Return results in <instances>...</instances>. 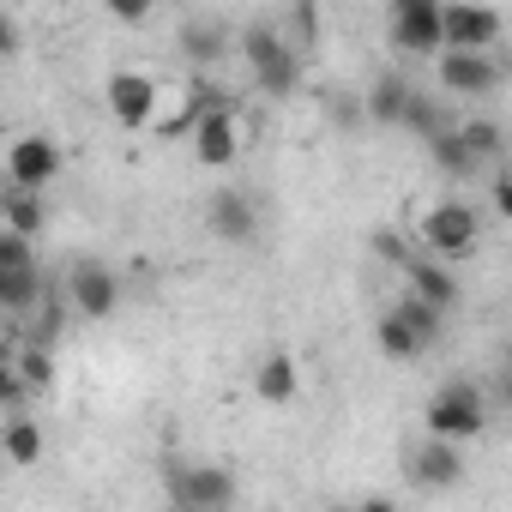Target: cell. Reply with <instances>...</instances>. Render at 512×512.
I'll return each instance as SVG.
<instances>
[{"label": "cell", "instance_id": "1", "mask_svg": "<svg viewBox=\"0 0 512 512\" xmlns=\"http://www.w3.org/2000/svg\"><path fill=\"white\" fill-rule=\"evenodd\" d=\"M235 55L253 79V91L260 97H296L302 91V55L272 31V19H253L235 31Z\"/></svg>", "mask_w": 512, "mask_h": 512}, {"label": "cell", "instance_id": "2", "mask_svg": "<svg viewBox=\"0 0 512 512\" xmlns=\"http://www.w3.org/2000/svg\"><path fill=\"white\" fill-rule=\"evenodd\" d=\"M410 241H416L422 260H440V266L476 260V247H482V211L470 199H434L416 217V235Z\"/></svg>", "mask_w": 512, "mask_h": 512}, {"label": "cell", "instance_id": "3", "mask_svg": "<svg viewBox=\"0 0 512 512\" xmlns=\"http://www.w3.org/2000/svg\"><path fill=\"white\" fill-rule=\"evenodd\" d=\"M488 392L476 386V380H446L434 398H428V410H422V428H428V440H446V446H470L476 434H488Z\"/></svg>", "mask_w": 512, "mask_h": 512}, {"label": "cell", "instance_id": "4", "mask_svg": "<svg viewBox=\"0 0 512 512\" xmlns=\"http://www.w3.org/2000/svg\"><path fill=\"white\" fill-rule=\"evenodd\" d=\"M61 169H67V157H61V145L49 133H13L7 151H0V175H7V187H19V193H49L61 181Z\"/></svg>", "mask_w": 512, "mask_h": 512}, {"label": "cell", "instance_id": "5", "mask_svg": "<svg viewBox=\"0 0 512 512\" xmlns=\"http://www.w3.org/2000/svg\"><path fill=\"white\" fill-rule=\"evenodd\" d=\"M500 37H506V13L500 7H482V0H452V7H440V49L494 55Z\"/></svg>", "mask_w": 512, "mask_h": 512}, {"label": "cell", "instance_id": "6", "mask_svg": "<svg viewBox=\"0 0 512 512\" xmlns=\"http://www.w3.org/2000/svg\"><path fill=\"white\" fill-rule=\"evenodd\" d=\"M61 302H67V314H79V320H115V308L127 302V284H121V272H115L109 260H79V266L67 272Z\"/></svg>", "mask_w": 512, "mask_h": 512}, {"label": "cell", "instance_id": "7", "mask_svg": "<svg viewBox=\"0 0 512 512\" xmlns=\"http://www.w3.org/2000/svg\"><path fill=\"white\" fill-rule=\"evenodd\" d=\"M434 85H440V97L488 103V97L506 85V67H500L494 55H458V49H440V55H434Z\"/></svg>", "mask_w": 512, "mask_h": 512}, {"label": "cell", "instance_id": "8", "mask_svg": "<svg viewBox=\"0 0 512 512\" xmlns=\"http://www.w3.org/2000/svg\"><path fill=\"white\" fill-rule=\"evenodd\" d=\"M169 506L187 512H229L235 506V476L223 464H169Z\"/></svg>", "mask_w": 512, "mask_h": 512}, {"label": "cell", "instance_id": "9", "mask_svg": "<svg viewBox=\"0 0 512 512\" xmlns=\"http://www.w3.org/2000/svg\"><path fill=\"white\" fill-rule=\"evenodd\" d=\"M386 37L398 55L434 61L440 55V0H392L386 7Z\"/></svg>", "mask_w": 512, "mask_h": 512}, {"label": "cell", "instance_id": "10", "mask_svg": "<svg viewBox=\"0 0 512 512\" xmlns=\"http://www.w3.org/2000/svg\"><path fill=\"white\" fill-rule=\"evenodd\" d=\"M157 91H163V85H157L145 67H115V73H109V85H103V103H109L115 127H127V133H151Z\"/></svg>", "mask_w": 512, "mask_h": 512}, {"label": "cell", "instance_id": "11", "mask_svg": "<svg viewBox=\"0 0 512 512\" xmlns=\"http://www.w3.org/2000/svg\"><path fill=\"white\" fill-rule=\"evenodd\" d=\"M404 476L416 482V488H428V494H446V488H458L464 476H470V464H464V446H446V440H416L410 452H404Z\"/></svg>", "mask_w": 512, "mask_h": 512}, {"label": "cell", "instance_id": "12", "mask_svg": "<svg viewBox=\"0 0 512 512\" xmlns=\"http://www.w3.org/2000/svg\"><path fill=\"white\" fill-rule=\"evenodd\" d=\"M187 139H193L199 169H229V163L241 157V115H235V103L205 109V115H199V127H193Z\"/></svg>", "mask_w": 512, "mask_h": 512}, {"label": "cell", "instance_id": "13", "mask_svg": "<svg viewBox=\"0 0 512 512\" xmlns=\"http://www.w3.org/2000/svg\"><path fill=\"white\" fill-rule=\"evenodd\" d=\"M205 223H211L217 241H229V247H253V235H260V205H253L247 187H217L211 205H205Z\"/></svg>", "mask_w": 512, "mask_h": 512}, {"label": "cell", "instance_id": "14", "mask_svg": "<svg viewBox=\"0 0 512 512\" xmlns=\"http://www.w3.org/2000/svg\"><path fill=\"white\" fill-rule=\"evenodd\" d=\"M404 296H410V302H422V308H434V314H452L464 290H458V272H452V266L410 253V266H404Z\"/></svg>", "mask_w": 512, "mask_h": 512}, {"label": "cell", "instance_id": "15", "mask_svg": "<svg viewBox=\"0 0 512 512\" xmlns=\"http://www.w3.org/2000/svg\"><path fill=\"white\" fill-rule=\"evenodd\" d=\"M235 49V31L223 25V19H211V13H193V19H181V55L205 73V67H217L223 55Z\"/></svg>", "mask_w": 512, "mask_h": 512}, {"label": "cell", "instance_id": "16", "mask_svg": "<svg viewBox=\"0 0 512 512\" xmlns=\"http://www.w3.org/2000/svg\"><path fill=\"white\" fill-rule=\"evenodd\" d=\"M410 97H416V79H404V73H380V79L362 91V121H374V127H404Z\"/></svg>", "mask_w": 512, "mask_h": 512}, {"label": "cell", "instance_id": "17", "mask_svg": "<svg viewBox=\"0 0 512 512\" xmlns=\"http://www.w3.org/2000/svg\"><path fill=\"white\" fill-rule=\"evenodd\" d=\"M43 302H49V278H43V266L0 272V320H31Z\"/></svg>", "mask_w": 512, "mask_h": 512}, {"label": "cell", "instance_id": "18", "mask_svg": "<svg viewBox=\"0 0 512 512\" xmlns=\"http://www.w3.org/2000/svg\"><path fill=\"white\" fill-rule=\"evenodd\" d=\"M0 229L19 235V241H37L49 229V205L43 193H19V187H0Z\"/></svg>", "mask_w": 512, "mask_h": 512}, {"label": "cell", "instance_id": "19", "mask_svg": "<svg viewBox=\"0 0 512 512\" xmlns=\"http://www.w3.org/2000/svg\"><path fill=\"white\" fill-rule=\"evenodd\" d=\"M452 133H458V145L476 157V169H500V157H506V127H500L494 115H464V121H452Z\"/></svg>", "mask_w": 512, "mask_h": 512}, {"label": "cell", "instance_id": "20", "mask_svg": "<svg viewBox=\"0 0 512 512\" xmlns=\"http://www.w3.org/2000/svg\"><path fill=\"white\" fill-rule=\"evenodd\" d=\"M296 392H302V368H296L290 350H272L260 368H253V398L260 404H290Z\"/></svg>", "mask_w": 512, "mask_h": 512}, {"label": "cell", "instance_id": "21", "mask_svg": "<svg viewBox=\"0 0 512 512\" xmlns=\"http://www.w3.org/2000/svg\"><path fill=\"white\" fill-rule=\"evenodd\" d=\"M0 458H7L13 470H31V464L43 458V428H37V416L13 410L7 422H0Z\"/></svg>", "mask_w": 512, "mask_h": 512}, {"label": "cell", "instance_id": "22", "mask_svg": "<svg viewBox=\"0 0 512 512\" xmlns=\"http://www.w3.org/2000/svg\"><path fill=\"white\" fill-rule=\"evenodd\" d=\"M7 356H13V368H19V386H25V398H37V392H49V386H55V356H49V344L7 338Z\"/></svg>", "mask_w": 512, "mask_h": 512}, {"label": "cell", "instance_id": "23", "mask_svg": "<svg viewBox=\"0 0 512 512\" xmlns=\"http://www.w3.org/2000/svg\"><path fill=\"white\" fill-rule=\"evenodd\" d=\"M428 163H434V169H440V175H446V181H458V187H464V181H476V175H482V169H476V157H470V151H464V145H458V133H452V127H446V133H434V139H428Z\"/></svg>", "mask_w": 512, "mask_h": 512}, {"label": "cell", "instance_id": "24", "mask_svg": "<svg viewBox=\"0 0 512 512\" xmlns=\"http://www.w3.org/2000/svg\"><path fill=\"white\" fill-rule=\"evenodd\" d=\"M374 344H380V356H386V362H422V356H428V350L416 344V332H410V326H404L392 308L380 314V326H374Z\"/></svg>", "mask_w": 512, "mask_h": 512}, {"label": "cell", "instance_id": "25", "mask_svg": "<svg viewBox=\"0 0 512 512\" xmlns=\"http://www.w3.org/2000/svg\"><path fill=\"white\" fill-rule=\"evenodd\" d=\"M272 31L302 55V49H314V37H320V13H314V7H284V13H272Z\"/></svg>", "mask_w": 512, "mask_h": 512}, {"label": "cell", "instance_id": "26", "mask_svg": "<svg viewBox=\"0 0 512 512\" xmlns=\"http://www.w3.org/2000/svg\"><path fill=\"white\" fill-rule=\"evenodd\" d=\"M452 121H446V109H440V97H428L422 85H416V97H410V109H404V133H416L422 145L434 139V133H446Z\"/></svg>", "mask_w": 512, "mask_h": 512}, {"label": "cell", "instance_id": "27", "mask_svg": "<svg viewBox=\"0 0 512 512\" xmlns=\"http://www.w3.org/2000/svg\"><path fill=\"white\" fill-rule=\"evenodd\" d=\"M392 314L416 332V344H422V350H434V344L446 338V314H434V308H422V302H410V296H398V302H392Z\"/></svg>", "mask_w": 512, "mask_h": 512}, {"label": "cell", "instance_id": "28", "mask_svg": "<svg viewBox=\"0 0 512 512\" xmlns=\"http://www.w3.org/2000/svg\"><path fill=\"white\" fill-rule=\"evenodd\" d=\"M368 247H374V260H380V266H392V272H404V266H410V253H416V241H410L404 229H374V235H368Z\"/></svg>", "mask_w": 512, "mask_h": 512}, {"label": "cell", "instance_id": "29", "mask_svg": "<svg viewBox=\"0 0 512 512\" xmlns=\"http://www.w3.org/2000/svg\"><path fill=\"white\" fill-rule=\"evenodd\" d=\"M326 121L344 127V133L368 127V121H362V91H326Z\"/></svg>", "mask_w": 512, "mask_h": 512}, {"label": "cell", "instance_id": "30", "mask_svg": "<svg viewBox=\"0 0 512 512\" xmlns=\"http://www.w3.org/2000/svg\"><path fill=\"white\" fill-rule=\"evenodd\" d=\"M31 398H25V386H19V368H13V356H7V344H0V410H25Z\"/></svg>", "mask_w": 512, "mask_h": 512}, {"label": "cell", "instance_id": "31", "mask_svg": "<svg viewBox=\"0 0 512 512\" xmlns=\"http://www.w3.org/2000/svg\"><path fill=\"white\" fill-rule=\"evenodd\" d=\"M25 266H37V241H19L0 229V272H25Z\"/></svg>", "mask_w": 512, "mask_h": 512}, {"label": "cell", "instance_id": "32", "mask_svg": "<svg viewBox=\"0 0 512 512\" xmlns=\"http://www.w3.org/2000/svg\"><path fill=\"white\" fill-rule=\"evenodd\" d=\"M19 49H25V25H19V13L0 7V61H13Z\"/></svg>", "mask_w": 512, "mask_h": 512}, {"label": "cell", "instance_id": "33", "mask_svg": "<svg viewBox=\"0 0 512 512\" xmlns=\"http://www.w3.org/2000/svg\"><path fill=\"white\" fill-rule=\"evenodd\" d=\"M109 19H115V25H145L151 7H145V0H109Z\"/></svg>", "mask_w": 512, "mask_h": 512}, {"label": "cell", "instance_id": "34", "mask_svg": "<svg viewBox=\"0 0 512 512\" xmlns=\"http://www.w3.org/2000/svg\"><path fill=\"white\" fill-rule=\"evenodd\" d=\"M350 512H404V506H398V500H386V494H368V500H356Z\"/></svg>", "mask_w": 512, "mask_h": 512}, {"label": "cell", "instance_id": "35", "mask_svg": "<svg viewBox=\"0 0 512 512\" xmlns=\"http://www.w3.org/2000/svg\"><path fill=\"white\" fill-rule=\"evenodd\" d=\"M157 512H187V506H169V500H163V506H157Z\"/></svg>", "mask_w": 512, "mask_h": 512}]
</instances>
